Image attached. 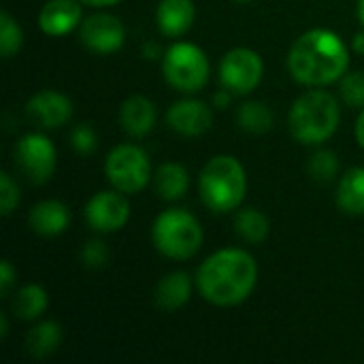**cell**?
<instances>
[{"label": "cell", "instance_id": "38", "mask_svg": "<svg viewBox=\"0 0 364 364\" xmlns=\"http://www.w3.org/2000/svg\"><path fill=\"white\" fill-rule=\"evenodd\" d=\"M356 13H358V19H360V23L364 26V0H358V9H356Z\"/></svg>", "mask_w": 364, "mask_h": 364}, {"label": "cell", "instance_id": "33", "mask_svg": "<svg viewBox=\"0 0 364 364\" xmlns=\"http://www.w3.org/2000/svg\"><path fill=\"white\" fill-rule=\"evenodd\" d=\"M354 134H356V141L358 145L364 149V109H360V115L356 119V128H354Z\"/></svg>", "mask_w": 364, "mask_h": 364}, {"label": "cell", "instance_id": "5", "mask_svg": "<svg viewBox=\"0 0 364 364\" xmlns=\"http://www.w3.org/2000/svg\"><path fill=\"white\" fill-rule=\"evenodd\" d=\"M205 232L200 222L186 209L162 211L151 226L156 250L171 260H188L203 245Z\"/></svg>", "mask_w": 364, "mask_h": 364}, {"label": "cell", "instance_id": "6", "mask_svg": "<svg viewBox=\"0 0 364 364\" xmlns=\"http://www.w3.org/2000/svg\"><path fill=\"white\" fill-rule=\"evenodd\" d=\"M162 75L177 92H200L209 81V58L194 43H173L162 55Z\"/></svg>", "mask_w": 364, "mask_h": 364}, {"label": "cell", "instance_id": "29", "mask_svg": "<svg viewBox=\"0 0 364 364\" xmlns=\"http://www.w3.org/2000/svg\"><path fill=\"white\" fill-rule=\"evenodd\" d=\"M19 205V188L9 173H0V211L9 218Z\"/></svg>", "mask_w": 364, "mask_h": 364}, {"label": "cell", "instance_id": "32", "mask_svg": "<svg viewBox=\"0 0 364 364\" xmlns=\"http://www.w3.org/2000/svg\"><path fill=\"white\" fill-rule=\"evenodd\" d=\"M230 102H232V92L230 90H220V92H215V96H213V105H215V109H228L230 107Z\"/></svg>", "mask_w": 364, "mask_h": 364}, {"label": "cell", "instance_id": "3", "mask_svg": "<svg viewBox=\"0 0 364 364\" xmlns=\"http://www.w3.org/2000/svg\"><path fill=\"white\" fill-rule=\"evenodd\" d=\"M247 192V175L243 164L228 154L213 156L200 171L198 194L213 213L237 211Z\"/></svg>", "mask_w": 364, "mask_h": 364}, {"label": "cell", "instance_id": "18", "mask_svg": "<svg viewBox=\"0 0 364 364\" xmlns=\"http://www.w3.org/2000/svg\"><path fill=\"white\" fill-rule=\"evenodd\" d=\"M192 296V277L183 271L166 273L156 286V305L162 311H177L188 305Z\"/></svg>", "mask_w": 364, "mask_h": 364}, {"label": "cell", "instance_id": "7", "mask_svg": "<svg viewBox=\"0 0 364 364\" xmlns=\"http://www.w3.org/2000/svg\"><path fill=\"white\" fill-rule=\"evenodd\" d=\"M105 175L115 190L124 194H136L151 181L149 156L139 145H117L105 160Z\"/></svg>", "mask_w": 364, "mask_h": 364}, {"label": "cell", "instance_id": "26", "mask_svg": "<svg viewBox=\"0 0 364 364\" xmlns=\"http://www.w3.org/2000/svg\"><path fill=\"white\" fill-rule=\"evenodd\" d=\"M307 168L316 181H333L339 173V158L331 149H318L311 154Z\"/></svg>", "mask_w": 364, "mask_h": 364}, {"label": "cell", "instance_id": "21", "mask_svg": "<svg viewBox=\"0 0 364 364\" xmlns=\"http://www.w3.org/2000/svg\"><path fill=\"white\" fill-rule=\"evenodd\" d=\"M13 316L23 320V322H32L36 318H41L47 307H49V294L43 286L38 284H28L23 288L17 290L13 303Z\"/></svg>", "mask_w": 364, "mask_h": 364}, {"label": "cell", "instance_id": "4", "mask_svg": "<svg viewBox=\"0 0 364 364\" xmlns=\"http://www.w3.org/2000/svg\"><path fill=\"white\" fill-rule=\"evenodd\" d=\"M339 102L331 92L314 87L301 94L288 115L292 136L303 145H320L328 141L339 126Z\"/></svg>", "mask_w": 364, "mask_h": 364}, {"label": "cell", "instance_id": "13", "mask_svg": "<svg viewBox=\"0 0 364 364\" xmlns=\"http://www.w3.org/2000/svg\"><path fill=\"white\" fill-rule=\"evenodd\" d=\"M166 124L181 136H200L213 124V111L196 98H183L166 111Z\"/></svg>", "mask_w": 364, "mask_h": 364}, {"label": "cell", "instance_id": "12", "mask_svg": "<svg viewBox=\"0 0 364 364\" xmlns=\"http://www.w3.org/2000/svg\"><path fill=\"white\" fill-rule=\"evenodd\" d=\"M26 113L41 128L53 130L64 126L73 117V102L58 90H41L28 100Z\"/></svg>", "mask_w": 364, "mask_h": 364}, {"label": "cell", "instance_id": "36", "mask_svg": "<svg viewBox=\"0 0 364 364\" xmlns=\"http://www.w3.org/2000/svg\"><path fill=\"white\" fill-rule=\"evenodd\" d=\"M81 2L87 4V6H113V4H117L122 0H81Z\"/></svg>", "mask_w": 364, "mask_h": 364}, {"label": "cell", "instance_id": "19", "mask_svg": "<svg viewBox=\"0 0 364 364\" xmlns=\"http://www.w3.org/2000/svg\"><path fill=\"white\" fill-rule=\"evenodd\" d=\"M154 186L162 200H179L188 192L190 173L179 162H164L156 168Z\"/></svg>", "mask_w": 364, "mask_h": 364}, {"label": "cell", "instance_id": "30", "mask_svg": "<svg viewBox=\"0 0 364 364\" xmlns=\"http://www.w3.org/2000/svg\"><path fill=\"white\" fill-rule=\"evenodd\" d=\"M79 256H81L83 267H87V269H102V267H107V262L111 258L109 256V250H107V245L102 241H90V243H85Z\"/></svg>", "mask_w": 364, "mask_h": 364}, {"label": "cell", "instance_id": "24", "mask_svg": "<svg viewBox=\"0 0 364 364\" xmlns=\"http://www.w3.org/2000/svg\"><path fill=\"white\" fill-rule=\"evenodd\" d=\"M235 232L247 243H262L271 232V222L258 209H241L235 218Z\"/></svg>", "mask_w": 364, "mask_h": 364}, {"label": "cell", "instance_id": "34", "mask_svg": "<svg viewBox=\"0 0 364 364\" xmlns=\"http://www.w3.org/2000/svg\"><path fill=\"white\" fill-rule=\"evenodd\" d=\"M143 55H145L147 60H156V58H160V47H158V45H154V43H145V47H143Z\"/></svg>", "mask_w": 364, "mask_h": 364}, {"label": "cell", "instance_id": "16", "mask_svg": "<svg viewBox=\"0 0 364 364\" xmlns=\"http://www.w3.org/2000/svg\"><path fill=\"white\" fill-rule=\"evenodd\" d=\"M196 17V9L192 0H160L156 9V21L164 36H183Z\"/></svg>", "mask_w": 364, "mask_h": 364}, {"label": "cell", "instance_id": "31", "mask_svg": "<svg viewBox=\"0 0 364 364\" xmlns=\"http://www.w3.org/2000/svg\"><path fill=\"white\" fill-rule=\"evenodd\" d=\"M15 279H17V273H15L13 264H11L9 260H2V262H0V296H2V299H6L9 292L13 290Z\"/></svg>", "mask_w": 364, "mask_h": 364}, {"label": "cell", "instance_id": "27", "mask_svg": "<svg viewBox=\"0 0 364 364\" xmlns=\"http://www.w3.org/2000/svg\"><path fill=\"white\" fill-rule=\"evenodd\" d=\"M341 98L348 107L364 109V73H346L341 77Z\"/></svg>", "mask_w": 364, "mask_h": 364}, {"label": "cell", "instance_id": "9", "mask_svg": "<svg viewBox=\"0 0 364 364\" xmlns=\"http://www.w3.org/2000/svg\"><path fill=\"white\" fill-rule=\"evenodd\" d=\"M264 75V64L258 51L250 47L230 49L220 62V83L232 94L254 92Z\"/></svg>", "mask_w": 364, "mask_h": 364}, {"label": "cell", "instance_id": "15", "mask_svg": "<svg viewBox=\"0 0 364 364\" xmlns=\"http://www.w3.org/2000/svg\"><path fill=\"white\" fill-rule=\"evenodd\" d=\"M30 228L41 237H58L70 224V211L60 200H41L28 211Z\"/></svg>", "mask_w": 364, "mask_h": 364}, {"label": "cell", "instance_id": "23", "mask_svg": "<svg viewBox=\"0 0 364 364\" xmlns=\"http://www.w3.org/2000/svg\"><path fill=\"white\" fill-rule=\"evenodd\" d=\"M237 124L241 130L250 134H267L275 124V115L267 102L247 100L237 111Z\"/></svg>", "mask_w": 364, "mask_h": 364}, {"label": "cell", "instance_id": "10", "mask_svg": "<svg viewBox=\"0 0 364 364\" xmlns=\"http://www.w3.org/2000/svg\"><path fill=\"white\" fill-rule=\"evenodd\" d=\"M87 224L96 230V232H115L122 230L128 220H130V203L126 200L124 192L119 190H105V192H96L83 211Z\"/></svg>", "mask_w": 364, "mask_h": 364}, {"label": "cell", "instance_id": "25", "mask_svg": "<svg viewBox=\"0 0 364 364\" xmlns=\"http://www.w3.org/2000/svg\"><path fill=\"white\" fill-rule=\"evenodd\" d=\"M23 45V32L9 11L0 13V53L2 58L15 55Z\"/></svg>", "mask_w": 364, "mask_h": 364}, {"label": "cell", "instance_id": "22", "mask_svg": "<svg viewBox=\"0 0 364 364\" xmlns=\"http://www.w3.org/2000/svg\"><path fill=\"white\" fill-rule=\"evenodd\" d=\"M62 343V326L53 320L36 324L26 335V350L32 358H47L51 356Z\"/></svg>", "mask_w": 364, "mask_h": 364}, {"label": "cell", "instance_id": "20", "mask_svg": "<svg viewBox=\"0 0 364 364\" xmlns=\"http://www.w3.org/2000/svg\"><path fill=\"white\" fill-rule=\"evenodd\" d=\"M337 205L348 215H364V166L350 168L337 188Z\"/></svg>", "mask_w": 364, "mask_h": 364}, {"label": "cell", "instance_id": "37", "mask_svg": "<svg viewBox=\"0 0 364 364\" xmlns=\"http://www.w3.org/2000/svg\"><path fill=\"white\" fill-rule=\"evenodd\" d=\"M6 335H9V320H6V316H4V314H0V339L4 341V339H6Z\"/></svg>", "mask_w": 364, "mask_h": 364}, {"label": "cell", "instance_id": "17", "mask_svg": "<svg viewBox=\"0 0 364 364\" xmlns=\"http://www.w3.org/2000/svg\"><path fill=\"white\" fill-rule=\"evenodd\" d=\"M119 119L124 130L130 136H145L154 130L156 124V105L147 96H130L124 100Z\"/></svg>", "mask_w": 364, "mask_h": 364}, {"label": "cell", "instance_id": "39", "mask_svg": "<svg viewBox=\"0 0 364 364\" xmlns=\"http://www.w3.org/2000/svg\"><path fill=\"white\" fill-rule=\"evenodd\" d=\"M237 2H250V0H237Z\"/></svg>", "mask_w": 364, "mask_h": 364}, {"label": "cell", "instance_id": "35", "mask_svg": "<svg viewBox=\"0 0 364 364\" xmlns=\"http://www.w3.org/2000/svg\"><path fill=\"white\" fill-rule=\"evenodd\" d=\"M352 49H354L356 53L364 55V32L354 34V38H352Z\"/></svg>", "mask_w": 364, "mask_h": 364}, {"label": "cell", "instance_id": "14", "mask_svg": "<svg viewBox=\"0 0 364 364\" xmlns=\"http://www.w3.org/2000/svg\"><path fill=\"white\" fill-rule=\"evenodd\" d=\"M81 0H47L38 13V26L47 36H64L83 21Z\"/></svg>", "mask_w": 364, "mask_h": 364}, {"label": "cell", "instance_id": "1", "mask_svg": "<svg viewBox=\"0 0 364 364\" xmlns=\"http://www.w3.org/2000/svg\"><path fill=\"white\" fill-rule=\"evenodd\" d=\"M258 284V264L254 256L239 247H226L211 254L196 273L200 296L215 307H235L247 301Z\"/></svg>", "mask_w": 364, "mask_h": 364}, {"label": "cell", "instance_id": "11", "mask_svg": "<svg viewBox=\"0 0 364 364\" xmlns=\"http://www.w3.org/2000/svg\"><path fill=\"white\" fill-rule=\"evenodd\" d=\"M79 38L90 51L107 55L122 49L126 41V30L119 17L111 13H96L81 21Z\"/></svg>", "mask_w": 364, "mask_h": 364}, {"label": "cell", "instance_id": "28", "mask_svg": "<svg viewBox=\"0 0 364 364\" xmlns=\"http://www.w3.org/2000/svg\"><path fill=\"white\" fill-rule=\"evenodd\" d=\"M70 145L75 147L77 154L81 156H90L96 151L98 147V136L96 130L90 124H79L73 132H70Z\"/></svg>", "mask_w": 364, "mask_h": 364}, {"label": "cell", "instance_id": "8", "mask_svg": "<svg viewBox=\"0 0 364 364\" xmlns=\"http://www.w3.org/2000/svg\"><path fill=\"white\" fill-rule=\"evenodd\" d=\"M13 158H15V166L19 168V173L30 183H36V186L49 181L58 162L53 143L41 132L23 134L13 149Z\"/></svg>", "mask_w": 364, "mask_h": 364}, {"label": "cell", "instance_id": "2", "mask_svg": "<svg viewBox=\"0 0 364 364\" xmlns=\"http://www.w3.org/2000/svg\"><path fill=\"white\" fill-rule=\"evenodd\" d=\"M350 49L339 34L324 28H314L301 34L288 51V70L301 85L322 87L348 73Z\"/></svg>", "mask_w": 364, "mask_h": 364}]
</instances>
